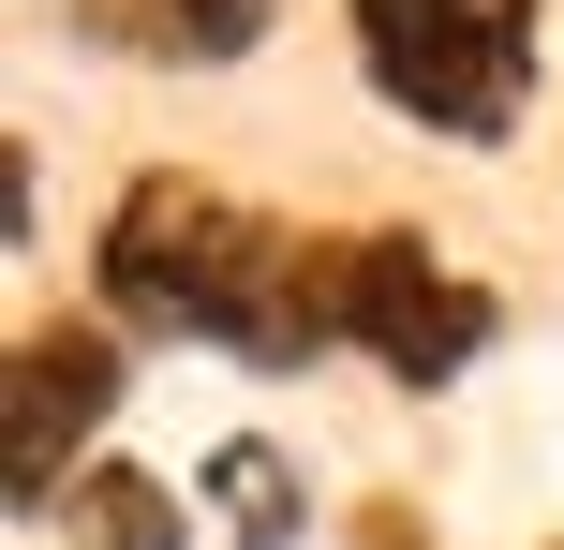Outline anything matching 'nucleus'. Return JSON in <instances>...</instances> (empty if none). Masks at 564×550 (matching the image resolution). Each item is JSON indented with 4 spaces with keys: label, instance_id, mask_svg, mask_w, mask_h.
<instances>
[{
    "label": "nucleus",
    "instance_id": "f257e3e1",
    "mask_svg": "<svg viewBox=\"0 0 564 550\" xmlns=\"http://www.w3.org/2000/svg\"><path fill=\"white\" fill-rule=\"evenodd\" d=\"M105 268V327H149V343H224L253 373H297V357H341L327 327V254L282 238L268 208H224L194 179H134L89 238Z\"/></svg>",
    "mask_w": 564,
    "mask_h": 550
},
{
    "label": "nucleus",
    "instance_id": "f03ea898",
    "mask_svg": "<svg viewBox=\"0 0 564 550\" xmlns=\"http://www.w3.org/2000/svg\"><path fill=\"white\" fill-rule=\"evenodd\" d=\"M341 30L357 75L446 149H506L535 105V0H341Z\"/></svg>",
    "mask_w": 564,
    "mask_h": 550
},
{
    "label": "nucleus",
    "instance_id": "7ed1b4c3",
    "mask_svg": "<svg viewBox=\"0 0 564 550\" xmlns=\"http://www.w3.org/2000/svg\"><path fill=\"white\" fill-rule=\"evenodd\" d=\"M327 327H341V357H371L387 387H460L490 357V327H506V298H490L476 268H446L431 238L371 224V238H327Z\"/></svg>",
    "mask_w": 564,
    "mask_h": 550
},
{
    "label": "nucleus",
    "instance_id": "20e7f679",
    "mask_svg": "<svg viewBox=\"0 0 564 550\" xmlns=\"http://www.w3.org/2000/svg\"><path fill=\"white\" fill-rule=\"evenodd\" d=\"M119 417V327H30L15 343V446H0V476H15V521H59L75 506V446Z\"/></svg>",
    "mask_w": 564,
    "mask_h": 550
},
{
    "label": "nucleus",
    "instance_id": "39448f33",
    "mask_svg": "<svg viewBox=\"0 0 564 550\" xmlns=\"http://www.w3.org/2000/svg\"><path fill=\"white\" fill-rule=\"evenodd\" d=\"M282 0H75L89 45H134V60H253Z\"/></svg>",
    "mask_w": 564,
    "mask_h": 550
},
{
    "label": "nucleus",
    "instance_id": "423d86ee",
    "mask_svg": "<svg viewBox=\"0 0 564 550\" xmlns=\"http://www.w3.org/2000/svg\"><path fill=\"white\" fill-rule=\"evenodd\" d=\"M208 506H224V550H297V462H282L268 432H238V446H208Z\"/></svg>",
    "mask_w": 564,
    "mask_h": 550
},
{
    "label": "nucleus",
    "instance_id": "0eeeda50",
    "mask_svg": "<svg viewBox=\"0 0 564 550\" xmlns=\"http://www.w3.org/2000/svg\"><path fill=\"white\" fill-rule=\"evenodd\" d=\"M59 521H75V550H194L178 492H164V476H134V462H89Z\"/></svg>",
    "mask_w": 564,
    "mask_h": 550
},
{
    "label": "nucleus",
    "instance_id": "6e6552de",
    "mask_svg": "<svg viewBox=\"0 0 564 550\" xmlns=\"http://www.w3.org/2000/svg\"><path fill=\"white\" fill-rule=\"evenodd\" d=\"M357 550H416V521L401 506H357Z\"/></svg>",
    "mask_w": 564,
    "mask_h": 550
}]
</instances>
